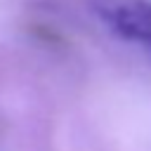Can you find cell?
<instances>
[{"label":"cell","instance_id":"cell-1","mask_svg":"<svg viewBox=\"0 0 151 151\" xmlns=\"http://www.w3.org/2000/svg\"><path fill=\"white\" fill-rule=\"evenodd\" d=\"M90 9L118 38L151 47V0H90Z\"/></svg>","mask_w":151,"mask_h":151}]
</instances>
